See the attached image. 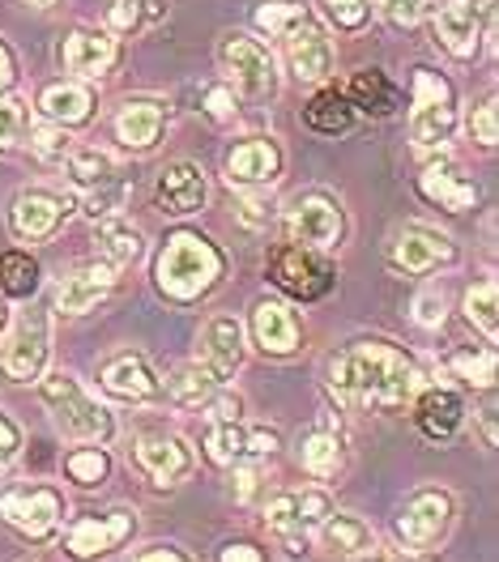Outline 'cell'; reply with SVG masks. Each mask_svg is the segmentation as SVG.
<instances>
[{"instance_id":"d6986e66","label":"cell","mask_w":499,"mask_h":562,"mask_svg":"<svg viewBox=\"0 0 499 562\" xmlns=\"http://www.w3.org/2000/svg\"><path fill=\"white\" fill-rule=\"evenodd\" d=\"M137 460H142V469L158 486H171L192 469V457H188V448L179 443L176 435H145L137 443Z\"/></svg>"},{"instance_id":"e575fe53","label":"cell","mask_w":499,"mask_h":562,"mask_svg":"<svg viewBox=\"0 0 499 562\" xmlns=\"http://www.w3.org/2000/svg\"><path fill=\"white\" fill-rule=\"evenodd\" d=\"M324 546L337 550V554H363V550H372V528L363 525L358 516H329Z\"/></svg>"},{"instance_id":"6125c7cd","label":"cell","mask_w":499,"mask_h":562,"mask_svg":"<svg viewBox=\"0 0 499 562\" xmlns=\"http://www.w3.org/2000/svg\"><path fill=\"white\" fill-rule=\"evenodd\" d=\"M0 319H4V307H0Z\"/></svg>"},{"instance_id":"7dc6e473","label":"cell","mask_w":499,"mask_h":562,"mask_svg":"<svg viewBox=\"0 0 499 562\" xmlns=\"http://www.w3.org/2000/svg\"><path fill=\"white\" fill-rule=\"evenodd\" d=\"M469 133H474V140H483V145H496L499 140L496 99H487L483 106H474V115H469Z\"/></svg>"},{"instance_id":"2e32d148","label":"cell","mask_w":499,"mask_h":562,"mask_svg":"<svg viewBox=\"0 0 499 562\" xmlns=\"http://www.w3.org/2000/svg\"><path fill=\"white\" fill-rule=\"evenodd\" d=\"M244 362V328L231 316H218L201 333V367H210L218 380H226Z\"/></svg>"},{"instance_id":"ba28073f","label":"cell","mask_w":499,"mask_h":562,"mask_svg":"<svg viewBox=\"0 0 499 562\" xmlns=\"http://www.w3.org/2000/svg\"><path fill=\"white\" fill-rule=\"evenodd\" d=\"M269 281L295 299H321L329 290V269L308 256V247L282 244L269 256Z\"/></svg>"},{"instance_id":"3957f363","label":"cell","mask_w":499,"mask_h":562,"mask_svg":"<svg viewBox=\"0 0 499 562\" xmlns=\"http://www.w3.org/2000/svg\"><path fill=\"white\" fill-rule=\"evenodd\" d=\"M38 396H43V405L52 409V422H56L60 435H69L77 443L108 439V430H111L108 409H103L86 387L77 384L73 375H47V380L38 384Z\"/></svg>"},{"instance_id":"f1b7e54d","label":"cell","mask_w":499,"mask_h":562,"mask_svg":"<svg viewBox=\"0 0 499 562\" xmlns=\"http://www.w3.org/2000/svg\"><path fill=\"white\" fill-rule=\"evenodd\" d=\"M414 414H419V426H423L428 439H448L462 426V401L448 387H431V392L419 396V409Z\"/></svg>"},{"instance_id":"6da1fadb","label":"cell","mask_w":499,"mask_h":562,"mask_svg":"<svg viewBox=\"0 0 499 562\" xmlns=\"http://www.w3.org/2000/svg\"><path fill=\"white\" fill-rule=\"evenodd\" d=\"M333 396L351 409H397L414 396L419 371L389 341H358L329 362Z\"/></svg>"},{"instance_id":"7a4b0ae2","label":"cell","mask_w":499,"mask_h":562,"mask_svg":"<svg viewBox=\"0 0 499 562\" xmlns=\"http://www.w3.org/2000/svg\"><path fill=\"white\" fill-rule=\"evenodd\" d=\"M154 278H158V290L171 294V299H197L222 278V256L210 239H201L192 231H179L163 247V256L154 265Z\"/></svg>"},{"instance_id":"b9f144b4","label":"cell","mask_w":499,"mask_h":562,"mask_svg":"<svg viewBox=\"0 0 499 562\" xmlns=\"http://www.w3.org/2000/svg\"><path fill=\"white\" fill-rule=\"evenodd\" d=\"M453 371L462 375L465 384L474 387H491L496 380V353L478 350V353H453Z\"/></svg>"},{"instance_id":"7402d4cb","label":"cell","mask_w":499,"mask_h":562,"mask_svg":"<svg viewBox=\"0 0 499 562\" xmlns=\"http://www.w3.org/2000/svg\"><path fill=\"white\" fill-rule=\"evenodd\" d=\"M129 528H133L129 512H111L103 520H77L69 532V550L77 559H95V554H103L111 546H120L129 537Z\"/></svg>"},{"instance_id":"1f68e13d","label":"cell","mask_w":499,"mask_h":562,"mask_svg":"<svg viewBox=\"0 0 499 562\" xmlns=\"http://www.w3.org/2000/svg\"><path fill=\"white\" fill-rule=\"evenodd\" d=\"M65 167H69V179L77 183V188H99V183H108V179L120 176L115 158H111L108 149H99V145H86V149H69Z\"/></svg>"},{"instance_id":"74e56055","label":"cell","mask_w":499,"mask_h":562,"mask_svg":"<svg viewBox=\"0 0 499 562\" xmlns=\"http://www.w3.org/2000/svg\"><path fill=\"white\" fill-rule=\"evenodd\" d=\"M206 452L214 464H235L244 457V430L235 422H214L210 435H206Z\"/></svg>"},{"instance_id":"ac0fdd59","label":"cell","mask_w":499,"mask_h":562,"mask_svg":"<svg viewBox=\"0 0 499 562\" xmlns=\"http://www.w3.org/2000/svg\"><path fill=\"white\" fill-rule=\"evenodd\" d=\"M111 273H115V269H108V265H86V269L69 273V278L56 285V307H60L65 316L90 312L99 299H108Z\"/></svg>"},{"instance_id":"db71d44e","label":"cell","mask_w":499,"mask_h":562,"mask_svg":"<svg viewBox=\"0 0 499 562\" xmlns=\"http://www.w3.org/2000/svg\"><path fill=\"white\" fill-rule=\"evenodd\" d=\"M18 448H22V439H18V426L9 418H0V469L9 464V460L18 457Z\"/></svg>"},{"instance_id":"4dcf8cb0","label":"cell","mask_w":499,"mask_h":562,"mask_svg":"<svg viewBox=\"0 0 499 562\" xmlns=\"http://www.w3.org/2000/svg\"><path fill=\"white\" fill-rule=\"evenodd\" d=\"M303 120H308L317 133H324V137H337V133L351 128L355 106H351V99H346L342 90H321L312 103L303 106Z\"/></svg>"},{"instance_id":"603a6c76","label":"cell","mask_w":499,"mask_h":562,"mask_svg":"<svg viewBox=\"0 0 499 562\" xmlns=\"http://www.w3.org/2000/svg\"><path fill=\"white\" fill-rule=\"evenodd\" d=\"M321 516H329V498L321 491H290L269 503V528L278 532H303Z\"/></svg>"},{"instance_id":"6f0895ef","label":"cell","mask_w":499,"mask_h":562,"mask_svg":"<svg viewBox=\"0 0 499 562\" xmlns=\"http://www.w3.org/2000/svg\"><path fill=\"white\" fill-rule=\"evenodd\" d=\"M367 562H431L423 554H410V550H385V554H372Z\"/></svg>"},{"instance_id":"e0dca14e","label":"cell","mask_w":499,"mask_h":562,"mask_svg":"<svg viewBox=\"0 0 499 562\" xmlns=\"http://www.w3.org/2000/svg\"><path fill=\"white\" fill-rule=\"evenodd\" d=\"M278 167H282L278 145H274V140H265V137L244 140V145H235V149L226 154V179H231V183H240V188H252V183H274Z\"/></svg>"},{"instance_id":"d590c367","label":"cell","mask_w":499,"mask_h":562,"mask_svg":"<svg viewBox=\"0 0 499 562\" xmlns=\"http://www.w3.org/2000/svg\"><path fill=\"white\" fill-rule=\"evenodd\" d=\"M35 285H38V265L26 251H4L0 256V290L4 294L26 299V294H35Z\"/></svg>"},{"instance_id":"680465c9","label":"cell","mask_w":499,"mask_h":562,"mask_svg":"<svg viewBox=\"0 0 499 562\" xmlns=\"http://www.w3.org/2000/svg\"><path fill=\"white\" fill-rule=\"evenodd\" d=\"M4 86H13V60H9V52L0 47V90Z\"/></svg>"},{"instance_id":"ab89813d","label":"cell","mask_w":499,"mask_h":562,"mask_svg":"<svg viewBox=\"0 0 499 562\" xmlns=\"http://www.w3.org/2000/svg\"><path fill=\"white\" fill-rule=\"evenodd\" d=\"M124 196H129V183L115 176L108 183H99V188H86V213L99 222V217H115V210L124 205Z\"/></svg>"},{"instance_id":"7bdbcfd3","label":"cell","mask_w":499,"mask_h":562,"mask_svg":"<svg viewBox=\"0 0 499 562\" xmlns=\"http://www.w3.org/2000/svg\"><path fill=\"white\" fill-rule=\"evenodd\" d=\"M69 477L73 482H81V486H99V482L108 477V457H103L99 448H81V452H73Z\"/></svg>"},{"instance_id":"44dd1931","label":"cell","mask_w":499,"mask_h":562,"mask_svg":"<svg viewBox=\"0 0 499 562\" xmlns=\"http://www.w3.org/2000/svg\"><path fill=\"white\" fill-rule=\"evenodd\" d=\"M103 387H108L111 396H120V401H154L163 392L158 380H154V371H149V362L137 358V353H124V358L108 362Z\"/></svg>"},{"instance_id":"f35d334b","label":"cell","mask_w":499,"mask_h":562,"mask_svg":"<svg viewBox=\"0 0 499 562\" xmlns=\"http://www.w3.org/2000/svg\"><path fill=\"white\" fill-rule=\"evenodd\" d=\"M299 18H303V4H295V0H265V4H256V18H252V22H256L265 35L282 38Z\"/></svg>"},{"instance_id":"94428289","label":"cell","mask_w":499,"mask_h":562,"mask_svg":"<svg viewBox=\"0 0 499 562\" xmlns=\"http://www.w3.org/2000/svg\"><path fill=\"white\" fill-rule=\"evenodd\" d=\"M26 4H38V9H47V4H56V0H26Z\"/></svg>"},{"instance_id":"c3c4849f","label":"cell","mask_w":499,"mask_h":562,"mask_svg":"<svg viewBox=\"0 0 499 562\" xmlns=\"http://www.w3.org/2000/svg\"><path fill=\"white\" fill-rule=\"evenodd\" d=\"M324 9H329V18L337 22V26H346V31H355L367 22V0H324Z\"/></svg>"},{"instance_id":"8d00e7d4","label":"cell","mask_w":499,"mask_h":562,"mask_svg":"<svg viewBox=\"0 0 499 562\" xmlns=\"http://www.w3.org/2000/svg\"><path fill=\"white\" fill-rule=\"evenodd\" d=\"M465 316H469V324H478L487 337H496V333H499V290H496V281H483V285H474V290L465 294Z\"/></svg>"},{"instance_id":"91938a15","label":"cell","mask_w":499,"mask_h":562,"mask_svg":"<svg viewBox=\"0 0 499 562\" xmlns=\"http://www.w3.org/2000/svg\"><path fill=\"white\" fill-rule=\"evenodd\" d=\"M142 562H184V559H179L176 550H154V554H145Z\"/></svg>"},{"instance_id":"d6a6232c","label":"cell","mask_w":499,"mask_h":562,"mask_svg":"<svg viewBox=\"0 0 499 562\" xmlns=\"http://www.w3.org/2000/svg\"><path fill=\"white\" fill-rule=\"evenodd\" d=\"M351 106H363L367 115H389L397 106V90L380 69H363L351 81Z\"/></svg>"},{"instance_id":"d4e9b609","label":"cell","mask_w":499,"mask_h":562,"mask_svg":"<svg viewBox=\"0 0 499 562\" xmlns=\"http://www.w3.org/2000/svg\"><path fill=\"white\" fill-rule=\"evenodd\" d=\"M115 38L111 35H95V31H77V35L65 43V65L81 77H103V72L115 65Z\"/></svg>"},{"instance_id":"52a82bcc","label":"cell","mask_w":499,"mask_h":562,"mask_svg":"<svg viewBox=\"0 0 499 562\" xmlns=\"http://www.w3.org/2000/svg\"><path fill=\"white\" fill-rule=\"evenodd\" d=\"M337 235H342V213L321 192H308L286 210V239L295 247H333Z\"/></svg>"},{"instance_id":"681fc988","label":"cell","mask_w":499,"mask_h":562,"mask_svg":"<svg viewBox=\"0 0 499 562\" xmlns=\"http://www.w3.org/2000/svg\"><path fill=\"white\" fill-rule=\"evenodd\" d=\"M414 319H419L423 328L444 324V294H440V290H423V294L414 299Z\"/></svg>"},{"instance_id":"30bf717a","label":"cell","mask_w":499,"mask_h":562,"mask_svg":"<svg viewBox=\"0 0 499 562\" xmlns=\"http://www.w3.org/2000/svg\"><path fill=\"white\" fill-rule=\"evenodd\" d=\"M435 35H440V43L453 56L469 60L478 52V35H483V4H474V0H444L440 13H435Z\"/></svg>"},{"instance_id":"836d02e7","label":"cell","mask_w":499,"mask_h":562,"mask_svg":"<svg viewBox=\"0 0 499 562\" xmlns=\"http://www.w3.org/2000/svg\"><path fill=\"white\" fill-rule=\"evenodd\" d=\"M299 460H303L308 473L333 477L337 464H342V439H337L333 430H312V435L303 439V448H299Z\"/></svg>"},{"instance_id":"f907efd6","label":"cell","mask_w":499,"mask_h":562,"mask_svg":"<svg viewBox=\"0 0 499 562\" xmlns=\"http://www.w3.org/2000/svg\"><path fill=\"white\" fill-rule=\"evenodd\" d=\"M206 111H210L214 120H231V115H235V90H231V86H210V90H206Z\"/></svg>"},{"instance_id":"8992f818","label":"cell","mask_w":499,"mask_h":562,"mask_svg":"<svg viewBox=\"0 0 499 562\" xmlns=\"http://www.w3.org/2000/svg\"><path fill=\"white\" fill-rule=\"evenodd\" d=\"M47 350H52V324H47V316L43 312H22L18 324L9 328V337H4L0 367H4L9 380L31 384L47 367Z\"/></svg>"},{"instance_id":"5b68a950","label":"cell","mask_w":499,"mask_h":562,"mask_svg":"<svg viewBox=\"0 0 499 562\" xmlns=\"http://www.w3.org/2000/svg\"><path fill=\"white\" fill-rule=\"evenodd\" d=\"M218 65L231 77V86L240 94H248V99H265V94L278 90V65H274L269 47H260L252 35H240V31L222 35V43H218Z\"/></svg>"},{"instance_id":"7c38bea8","label":"cell","mask_w":499,"mask_h":562,"mask_svg":"<svg viewBox=\"0 0 499 562\" xmlns=\"http://www.w3.org/2000/svg\"><path fill=\"white\" fill-rule=\"evenodd\" d=\"M448 516H453L448 494L423 491L410 507H406V512H401V520H397V537H401L406 546H428V541H435V537L448 528Z\"/></svg>"},{"instance_id":"9a60e30c","label":"cell","mask_w":499,"mask_h":562,"mask_svg":"<svg viewBox=\"0 0 499 562\" xmlns=\"http://www.w3.org/2000/svg\"><path fill=\"white\" fill-rule=\"evenodd\" d=\"M69 213V201L56 196V192H22L9 210V222H13V235L22 239H43L56 231V222Z\"/></svg>"},{"instance_id":"83f0119b","label":"cell","mask_w":499,"mask_h":562,"mask_svg":"<svg viewBox=\"0 0 499 562\" xmlns=\"http://www.w3.org/2000/svg\"><path fill=\"white\" fill-rule=\"evenodd\" d=\"M218 384L222 380H218L210 367L192 362V367H179L176 375L167 380V396H171V405H179V409H206L218 396Z\"/></svg>"},{"instance_id":"484cf974","label":"cell","mask_w":499,"mask_h":562,"mask_svg":"<svg viewBox=\"0 0 499 562\" xmlns=\"http://www.w3.org/2000/svg\"><path fill=\"white\" fill-rule=\"evenodd\" d=\"M95 247H99V256H103V265L108 269H124V265H133L137 256H142V231L133 226V222H124V217H103V226H99V235H95Z\"/></svg>"},{"instance_id":"277c9868","label":"cell","mask_w":499,"mask_h":562,"mask_svg":"<svg viewBox=\"0 0 499 562\" xmlns=\"http://www.w3.org/2000/svg\"><path fill=\"white\" fill-rule=\"evenodd\" d=\"M457 128L453 86L431 69L414 72V111H410V137L419 149H440Z\"/></svg>"},{"instance_id":"bcb514c9","label":"cell","mask_w":499,"mask_h":562,"mask_svg":"<svg viewBox=\"0 0 499 562\" xmlns=\"http://www.w3.org/2000/svg\"><path fill=\"white\" fill-rule=\"evenodd\" d=\"M142 4H145V0H111L108 26L115 31V35H129V31H137V26H142Z\"/></svg>"},{"instance_id":"f546056e","label":"cell","mask_w":499,"mask_h":562,"mask_svg":"<svg viewBox=\"0 0 499 562\" xmlns=\"http://www.w3.org/2000/svg\"><path fill=\"white\" fill-rule=\"evenodd\" d=\"M38 106H43V115H47L52 124H81V120L90 115L95 99H90V90H86V86H77V81H60V86H47V90H43Z\"/></svg>"},{"instance_id":"cb8c5ba5","label":"cell","mask_w":499,"mask_h":562,"mask_svg":"<svg viewBox=\"0 0 499 562\" xmlns=\"http://www.w3.org/2000/svg\"><path fill=\"white\" fill-rule=\"evenodd\" d=\"M252 337L265 353H290L299 346V324L282 303H256L252 312Z\"/></svg>"},{"instance_id":"9c48e42d","label":"cell","mask_w":499,"mask_h":562,"mask_svg":"<svg viewBox=\"0 0 499 562\" xmlns=\"http://www.w3.org/2000/svg\"><path fill=\"white\" fill-rule=\"evenodd\" d=\"M286 60H290V72L299 81H324L333 72V43L321 26L303 13L290 31H286Z\"/></svg>"},{"instance_id":"f5cc1de1","label":"cell","mask_w":499,"mask_h":562,"mask_svg":"<svg viewBox=\"0 0 499 562\" xmlns=\"http://www.w3.org/2000/svg\"><path fill=\"white\" fill-rule=\"evenodd\" d=\"M278 448V430H269V426H252L248 435H244V452H274Z\"/></svg>"},{"instance_id":"60d3db41","label":"cell","mask_w":499,"mask_h":562,"mask_svg":"<svg viewBox=\"0 0 499 562\" xmlns=\"http://www.w3.org/2000/svg\"><path fill=\"white\" fill-rule=\"evenodd\" d=\"M31 145H35L38 158H47V162H65V158H69V149H73L65 124H52V120L31 128Z\"/></svg>"},{"instance_id":"5bb4252c","label":"cell","mask_w":499,"mask_h":562,"mask_svg":"<svg viewBox=\"0 0 499 562\" xmlns=\"http://www.w3.org/2000/svg\"><path fill=\"white\" fill-rule=\"evenodd\" d=\"M206 176H201V167L197 162H171V167H163L158 171V188H154V196H158V205L167 213H197L206 205Z\"/></svg>"},{"instance_id":"9f6ffc18","label":"cell","mask_w":499,"mask_h":562,"mask_svg":"<svg viewBox=\"0 0 499 562\" xmlns=\"http://www.w3.org/2000/svg\"><path fill=\"white\" fill-rule=\"evenodd\" d=\"M222 562H260V554L252 546H226L222 550Z\"/></svg>"},{"instance_id":"ffe728a7","label":"cell","mask_w":499,"mask_h":562,"mask_svg":"<svg viewBox=\"0 0 499 562\" xmlns=\"http://www.w3.org/2000/svg\"><path fill=\"white\" fill-rule=\"evenodd\" d=\"M163 124H167V106L154 99H133L115 115V137L124 149H149L163 133Z\"/></svg>"},{"instance_id":"4fadbf2b","label":"cell","mask_w":499,"mask_h":562,"mask_svg":"<svg viewBox=\"0 0 499 562\" xmlns=\"http://www.w3.org/2000/svg\"><path fill=\"white\" fill-rule=\"evenodd\" d=\"M392 265L406 269V273H428L440 260H453V244L440 235V231H428V226H406L397 239H392Z\"/></svg>"},{"instance_id":"11a10c76","label":"cell","mask_w":499,"mask_h":562,"mask_svg":"<svg viewBox=\"0 0 499 562\" xmlns=\"http://www.w3.org/2000/svg\"><path fill=\"white\" fill-rule=\"evenodd\" d=\"M252 491H256V469H235V498L244 503L252 498Z\"/></svg>"},{"instance_id":"8fae6325","label":"cell","mask_w":499,"mask_h":562,"mask_svg":"<svg viewBox=\"0 0 499 562\" xmlns=\"http://www.w3.org/2000/svg\"><path fill=\"white\" fill-rule=\"evenodd\" d=\"M0 516L31 537L52 532L60 520V494L56 491H13L0 498Z\"/></svg>"},{"instance_id":"816d5d0a","label":"cell","mask_w":499,"mask_h":562,"mask_svg":"<svg viewBox=\"0 0 499 562\" xmlns=\"http://www.w3.org/2000/svg\"><path fill=\"white\" fill-rule=\"evenodd\" d=\"M240 217H244L248 226H269V217H274V201H269V196H248V201H244V210H240Z\"/></svg>"},{"instance_id":"4316f807","label":"cell","mask_w":499,"mask_h":562,"mask_svg":"<svg viewBox=\"0 0 499 562\" xmlns=\"http://www.w3.org/2000/svg\"><path fill=\"white\" fill-rule=\"evenodd\" d=\"M423 196L435 201V205H444V210H453V213H465L474 201H478L474 183H465V179L453 171V162H435V167L423 171Z\"/></svg>"},{"instance_id":"ee69618b","label":"cell","mask_w":499,"mask_h":562,"mask_svg":"<svg viewBox=\"0 0 499 562\" xmlns=\"http://www.w3.org/2000/svg\"><path fill=\"white\" fill-rule=\"evenodd\" d=\"M26 128V103L22 99H0V145H13Z\"/></svg>"},{"instance_id":"f6af8a7d","label":"cell","mask_w":499,"mask_h":562,"mask_svg":"<svg viewBox=\"0 0 499 562\" xmlns=\"http://www.w3.org/2000/svg\"><path fill=\"white\" fill-rule=\"evenodd\" d=\"M376 4H380V13H385L389 26L406 31V26H414V22L423 18V4H428V0H376Z\"/></svg>"}]
</instances>
